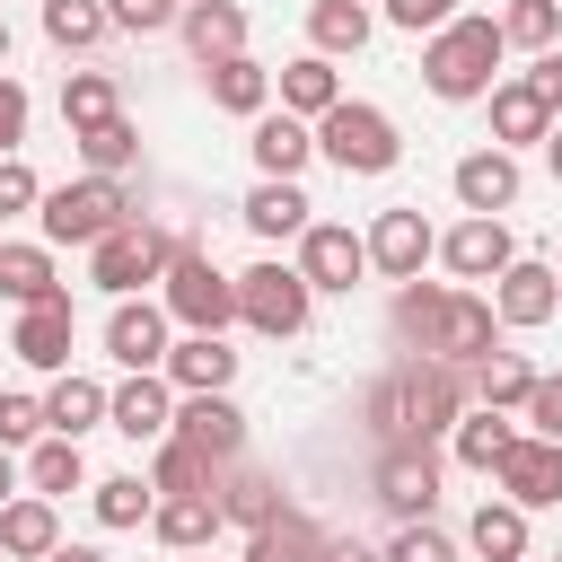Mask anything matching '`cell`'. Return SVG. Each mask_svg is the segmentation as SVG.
<instances>
[{
  "label": "cell",
  "mask_w": 562,
  "mask_h": 562,
  "mask_svg": "<svg viewBox=\"0 0 562 562\" xmlns=\"http://www.w3.org/2000/svg\"><path fill=\"white\" fill-rule=\"evenodd\" d=\"M518 184H527V176H518V149H501V140H483V149H465V158L448 167V193H457L465 211H492V220L518 202Z\"/></svg>",
  "instance_id": "cell-15"
},
{
  "label": "cell",
  "mask_w": 562,
  "mask_h": 562,
  "mask_svg": "<svg viewBox=\"0 0 562 562\" xmlns=\"http://www.w3.org/2000/svg\"><path fill=\"white\" fill-rule=\"evenodd\" d=\"M492 316H501V325H518V334L553 325V316H562V272H553V263H536V255H518V263L492 281Z\"/></svg>",
  "instance_id": "cell-14"
},
{
  "label": "cell",
  "mask_w": 562,
  "mask_h": 562,
  "mask_svg": "<svg viewBox=\"0 0 562 562\" xmlns=\"http://www.w3.org/2000/svg\"><path fill=\"white\" fill-rule=\"evenodd\" d=\"M26 114H35V105H26V88H18L9 70H0V158H9L18 140H26Z\"/></svg>",
  "instance_id": "cell-50"
},
{
  "label": "cell",
  "mask_w": 562,
  "mask_h": 562,
  "mask_svg": "<svg viewBox=\"0 0 562 562\" xmlns=\"http://www.w3.org/2000/svg\"><path fill=\"white\" fill-rule=\"evenodd\" d=\"M237 220H246L263 246H281V237H299V228L316 220V202L299 193V176H255V193L237 202Z\"/></svg>",
  "instance_id": "cell-21"
},
{
  "label": "cell",
  "mask_w": 562,
  "mask_h": 562,
  "mask_svg": "<svg viewBox=\"0 0 562 562\" xmlns=\"http://www.w3.org/2000/svg\"><path fill=\"white\" fill-rule=\"evenodd\" d=\"M492 18H501V44H518V53H553V35H562V0H509Z\"/></svg>",
  "instance_id": "cell-43"
},
{
  "label": "cell",
  "mask_w": 562,
  "mask_h": 562,
  "mask_svg": "<svg viewBox=\"0 0 562 562\" xmlns=\"http://www.w3.org/2000/svg\"><path fill=\"white\" fill-rule=\"evenodd\" d=\"M492 483H501V501H518V509H553L562 501V439H518L501 465H492Z\"/></svg>",
  "instance_id": "cell-17"
},
{
  "label": "cell",
  "mask_w": 562,
  "mask_h": 562,
  "mask_svg": "<svg viewBox=\"0 0 562 562\" xmlns=\"http://www.w3.org/2000/svg\"><path fill=\"white\" fill-rule=\"evenodd\" d=\"M465 544H474L483 562H527V509L492 492V501H483V509L465 518Z\"/></svg>",
  "instance_id": "cell-34"
},
{
  "label": "cell",
  "mask_w": 562,
  "mask_h": 562,
  "mask_svg": "<svg viewBox=\"0 0 562 562\" xmlns=\"http://www.w3.org/2000/svg\"><path fill=\"white\" fill-rule=\"evenodd\" d=\"M88 509H97V527H140L149 509H158V483H140V474H105V483H88Z\"/></svg>",
  "instance_id": "cell-40"
},
{
  "label": "cell",
  "mask_w": 562,
  "mask_h": 562,
  "mask_svg": "<svg viewBox=\"0 0 562 562\" xmlns=\"http://www.w3.org/2000/svg\"><path fill=\"white\" fill-rule=\"evenodd\" d=\"M518 79H527V88H536V97L562 114V53H536V70H518Z\"/></svg>",
  "instance_id": "cell-51"
},
{
  "label": "cell",
  "mask_w": 562,
  "mask_h": 562,
  "mask_svg": "<svg viewBox=\"0 0 562 562\" xmlns=\"http://www.w3.org/2000/svg\"><path fill=\"white\" fill-rule=\"evenodd\" d=\"M439 255V228L404 202V211H378V228H369V272H386V281H422V263Z\"/></svg>",
  "instance_id": "cell-16"
},
{
  "label": "cell",
  "mask_w": 562,
  "mask_h": 562,
  "mask_svg": "<svg viewBox=\"0 0 562 562\" xmlns=\"http://www.w3.org/2000/svg\"><path fill=\"white\" fill-rule=\"evenodd\" d=\"M439 263H448L457 281H501V272L518 263V246H509V220H492V211H465V220L439 237Z\"/></svg>",
  "instance_id": "cell-13"
},
{
  "label": "cell",
  "mask_w": 562,
  "mask_h": 562,
  "mask_svg": "<svg viewBox=\"0 0 562 562\" xmlns=\"http://www.w3.org/2000/svg\"><path fill=\"white\" fill-rule=\"evenodd\" d=\"M176 35H184V53L211 70V61H228V53H246V9L237 0H184V18H176Z\"/></svg>",
  "instance_id": "cell-23"
},
{
  "label": "cell",
  "mask_w": 562,
  "mask_h": 562,
  "mask_svg": "<svg viewBox=\"0 0 562 562\" xmlns=\"http://www.w3.org/2000/svg\"><path fill=\"white\" fill-rule=\"evenodd\" d=\"M553 123H562V114H553V105H544L527 79H492V140H501V149H518V140H544Z\"/></svg>",
  "instance_id": "cell-30"
},
{
  "label": "cell",
  "mask_w": 562,
  "mask_h": 562,
  "mask_svg": "<svg viewBox=\"0 0 562 562\" xmlns=\"http://www.w3.org/2000/svg\"><path fill=\"white\" fill-rule=\"evenodd\" d=\"M123 220H132V184H123V176L44 184V202H35V228H44V246H97V237H114Z\"/></svg>",
  "instance_id": "cell-4"
},
{
  "label": "cell",
  "mask_w": 562,
  "mask_h": 562,
  "mask_svg": "<svg viewBox=\"0 0 562 562\" xmlns=\"http://www.w3.org/2000/svg\"><path fill=\"white\" fill-rule=\"evenodd\" d=\"M316 553H325V527L307 509H281V518H263L246 536V562H316Z\"/></svg>",
  "instance_id": "cell-35"
},
{
  "label": "cell",
  "mask_w": 562,
  "mask_h": 562,
  "mask_svg": "<svg viewBox=\"0 0 562 562\" xmlns=\"http://www.w3.org/2000/svg\"><path fill=\"white\" fill-rule=\"evenodd\" d=\"M501 18H483V9H457L430 44H422V88L439 97V105H465V97H492V70H501Z\"/></svg>",
  "instance_id": "cell-3"
},
{
  "label": "cell",
  "mask_w": 562,
  "mask_h": 562,
  "mask_svg": "<svg viewBox=\"0 0 562 562\" xmlns=\"http://www.w3.org/2000/svg\"><path fill=\"white\" fill-rule=\"evenodd\" d=\"M386 562H457V544H448L430 518H404V527L386 536Z\"/></svg>",
  "instance_id": "cell-45"
},
{
  "label": "cell",
  "mask_w": 562,
  "mask_h": 562,
  "mask_svg": "<svg viewBox=\"0 0 562 562\" xmlns=\"http://www.w3.org/2000/svg\"><path fill=\"white\" fill-rule=\"evenodd\" d=\"M105 395H114V386H97V378H79V369H53V386H44V422H53L61 439H88V430L105 422Z\"/></svg>",
  "instance_id": "cell-31"
},
{
  "label": "cell",
  "mask_w": 562,
  "mask_h": 562,
  "mask_svg": "<svg viewBox=\"0 0 562 562\" xmlns=\"http://www.w3.org/2000/svg\"><path fill=\"white\" fill-rule=\"evenodd\" d=\"M316 562H386V553H378V544H360V536H325V553H316Z\"/></svg>",
  "instance_id": "cell-52"
},
{
  "label": "cell",
  "mask_w": 562,
  "mask_h": 562,
  "mask_svg": "<svg viewBox=\"0 0 562 562\" xmlns=\"http://www.w3.org/2000/svg\"><path fill=\"white\" fill-rule=\"evenodd\" d=\"M70 342H79V316H70V299L18 307V325H9V351H18L26 369H70Z\"/></svg>",
  "instance_id": "cell-19"
},
{
  "label": "cell",
  "mask_w": 562,
  "mask_h": 562,
  "mask_svg": "<svg viewBox=\"0 0 562 562\" xmlns=\"http://www.w3.org/2000/svg\"><path fill=\"white\" fill-rule=\"evenodd\" d=\"M465 386H474V404H492V413H518V404H527V386H536V369H527L518 351H501V342H492V351L465 369Z\"/></svg>",
  "instance_id": "cell-36"
},
{
  "label": "cell",
  "mask_w": 562,
  "mask_h": 562,
  "mask_svg": "<svg viewBox=\"0 0 562 562\" xmlns=\"http://www.w3.org/2000/svg\"><path fill=\"white\" fill-rule=\"evenodd\" d=\"M88 483V457H79V439H61V430H44L35 448H26V492H44V501H61V492H79Z\"/></svg>",
  "instance_id": "cell-37"
},
{
  "label": "cell",
  "mask_w": 562,
  "mask_h": 562,
  "mask_svg": "<svg viewBox=\"0 0 562 562\" xmlns=\"http://www.w3.org/2000/svg\"><path fill=\"white\" fill-rule=\"evenodd\" d=\"M123 114V88L105 79V70H70L61 79V123L70 132H97V123H114Z\"/></svg>",
  "instance_id": "cell-39"
},
{
  "label": "cell",
  "mask_w": 562,
  "mask_h": 562,
  "mask_svg": "<svg viewBox=\"0 0 562 562\" xmlns=\"http://www.w3.org/2000/svg\"><path fill=\"white\" fill-rule=\"evenodd\" d=\"M220 474H228V465H211L184 430H167V439L149 448V483H158V492H220Z\"/></svg>",
  "instance_id": "cell-33"
},
{
  "label": "cell",
  "mask_w": 562,
  "mask_h": 562,
  "mask_svg": "<svg viewBox=\"0 0 562 562\" xmlns=\"http://www.w3.org/2000/svg\"><path fill=\"white\" fill-rule=\"evenodd\" d=\"M105 18H114L123 35H158V26L184 18V0H105Z\"/></svg>",
  "instance_id": "cell-48"
},
{
  "label": "cell",
  "mask_w": 562,
  "mask_h": 562,
  "mask_svg": "<svg viewBox=\"0 0 562 562\" xmlns=\"http://www.w3.org/2000/svg\"><path fill=\"white\" fill-rule=\"evenodd\" d=\"M553 272H562V246H553Z\"/></svg>",
  "instance_id": "cell-57"
},
{
  "label": "cell",
  "mask_w": 562,
  "mask_h": 562,
  "mask_svg": "<svg viewBox=\"0 0 562 562\" xmlns=\"http://www.w3.org/2000/svg\"><path fill=\"white\" fill-rule=\"evenodd\" d=\"M105 35H114L105 0H44V44H61V53H88V44H105Z\"/></svg>",
  "instance_id": "cell-41"
},
{
  "label": "cell",
  "mask_w": 562,
  "mask_h": 562,
  "mask_svg": "<svg viewBox=\"0 0 562 562\" xmlns=\"http://www.w3.org/2000/svg\"><path fill=\"white\" fill-rule=\"evenodd\" d=\"M0 61H9V18H0Z\"/></svg>",
  "instance_id": "cell-56"
},
{
  "label": "cell",
  "mask_w": 562,
  "mask_h": 562,
  "mask_svg": "<svg viewBox=\"0 0 562 562\" xmlns=\"http://www.w3.org/2000/svg\"><path fill=\"white\" fill-rule=\"evenodd\" d=\"M307 316H316V290H307L299 263H272V255H263V263L237 272V325L290 342V334H307Z\"/></svg>",
  "instance_id": "cell-8"
},
{
  "label": "cell",
  "mask_w": 562,
  "mask_h": 562,
  "mask_svg": "<svg viewBox=\"0 0 562 562\" xmlns=\"http://www.w3.org/2000/svg\"><path fill=\"white\" fill-rule=\"evenodd\" d=\"M220 527H228L220 518V492H158V509H149V536L167 553H202Z\"/></svg>",
  "instance_id": "cell-22"
},
{
  "label": "cell",
  "mask_w": 562,
  "mask_h": 562,
  "mask_svg": "<svg viewBox=\"0 0 562 562\" xmlns=\"http://www.w3.org/2000/svg\"><path fill=\"white\" fill-rule=\"evenodd\" d=\"M53 544H61L53 501H44V492H18V501L0 509V562H44Z\"/></svg>",
  "instance_id": "cell-27"
},
{
  "label": "cell",
  "mask_w": 562,
  "mask_h": 562,
  "mask_svg": "<svg viewBox=\"0 0 562 562\" xmlns=\"http://www.w3.org/2000/svg\"><path fill=\"white\" fill-rule=\"evenodd\" d=\"M246 149H255V176H299V167L316 158V123H307V114H290V105H281V114L263 105V114H255V132H246Z\"/></svg>",
  "instance_id": "cell-20"
},
{
  "label": "cell",
  "mask_w": 562,
  "mask_h": 562,
  "mask_svg": "<svg viewBox=\"0 0 562 562\" xmlns=\"http://www.w3.org/2000/svg\"><path fill=\"white\" fill-rule=\"evenodd\" d=\"M395 334L413 342V351H430V360H457V369H474L492 342H501V316H492V299H474V290H448V281H395Z\"/></svg>",
  "instance_id": "cell-2"
},
{
  "label": "cell",
  "mask_w": 562,
  "mask_h": 562,
  "mask_svg": "<svg viewBox=\"0 0 562 562\" xmlns=\"http://www.w3.org/2000/svg\"><path fill=\"white\" fill-rule=\"evenodd\" d=\"M44 562H105V553H97V544H53Z\"/></svg>",
  "instance_id": "cell-54"
},
{
  "label": "cell",
  "mask_w": 562,
  "mask_h": 562,
  "mask_svg": "<svg viewBox=\"0 0 562 562\" xmlns=\"http://www.w3.org/2000/svg\"><path fill=\"white\" fill-rule=\"evenodd\" d=\"M176 430H184L211 465H237V457H246V413L228 404V386H220V395H176Z\"/></svg>",
  "instance_id": "cell-18"
},
{
  "label": "cell",
  "mask_w": 562,
  "mask_h": 562,
  "mask_svg": "<svg viewBox=\"0 0 562 562\" xmlns=\"http://www.w3.org/2000/svg\"><path fill=\"white\" fill-rule=\"evenodd\" d=\"M105 430H123L132 448H158L176 430V378L167 369H123V386L105 395Z\"/></svg>",
  "instance_id": "cell-10"
},
{
  "label": "cell",
  "mask_w": 562,
  "mask_h": 562,
  "mask_svg": "<svg viewBox=\"0 0 562 562\" xmlns=\"http://www.w3.org/2000/svg\"><path fill=\"white\" fill-rule=\"evenodd\" d=\"M70 140H79L88 176H132V167H140V132H132V114H114V123H97V132H70Z\"/></svg>",
  "instance_id": "cell-42"
},
{
  "label": "cell",
  "mask_w": 562,
  "mask_h": 562,
  "mask_svg": "<svg viewBox=\"0 0 562 562\" xmlns=\"http://www.w3.org/2000/svg\"><path fill=\"white\" fill-rule=\"evenodd\" d=\"M465 369L457 360H430V351H413V360H395L378 386H369V404H360V422L386 439V448H404V439H439V430H457V413H465Z\"/></svg>",
  "instance_id": "cell-1"
},
{
  "label": "cell",
  "mask_w": 562,
  "mask_h": 562,
  "mask_svg": "<svg viewBox=\"0 0 562 562\" xmlns=\"http://www.w3.org/2000/svg\"><path fill=\"white\" fill-rule=\"evenodd\" d=\"M202 88H211V105H220V114H246V123L272 105V70H263L255 53H228V61H211V70H202Z\"/></svg>",
  "instance_id": "cell-28"
},
{
  "label": "cell",
  "mask_w": 562,
  "mask_h": 562,
  "mask_svg": "<svg viewBox=\"0 0 562 562\" xmlns=\"http://www.w3.org/2000/svg\"><path fill=\"white\" fill-rule=\"evenodd\" d=\"M167 325H176L167 299H149V290H140V299H114V316H105V351H114V369H167V351H176Z\"/></svg>",
  "instance_id": "cell-12"
},
{
  "label": "cell",
  "mask_w": 562,
  "mask_h": 562,
  "mask_svg": "<svg viewBox=\"0 0 562 562\" xmlns=\"http://www.w3.org/2000/svg\"><path fill=\"white\" fill-rule=\"evenodd\" d=\"M176 562H193V553H176Z\"/></svg>",
  "instance_id": "cell-58"
},
{
  "label": "cell",
  "mask_w": 562,
  "mask_h": 562,
  "mask_svg": "<svg viewBox=\"0 0 562 562\" xmlns=\"http://www.w3.org/2000/svg\"><path fill=\"white\" fill-rule=\"evenodd\" d=\"M281 509H290V501H281V474H263V465H246V457L220 474V518H228V527H246V536H255V527H263V518H281Z\"/></svg>",
  "instance_id": "cell-26"
},
{
  "label": "cell",
  "mask_w": 562,
  "mask_h": 562,
  "mask_svg": "<svg viewBox=\"0 0 562 562\" xmlns=\"http://www.w3.org/2000/svg\"><path fill=\"white\" fill-rule=\"evenodd\" d=\"M53 422H44V395H9L0 386V448H35Z\"/></svg>",
  "instance_id": "cell-44"
},
{
  "label": "cell",
  "mask_w": 562,
  "mask_h": 562,
  "mask_svg": "<svg viewBox=\"0 0 562 562\" xmlns=\"http://www.w3.org/2000/svg\"><path fill=\"white\" fill-rule=\"evenodd\" d=\"M35 202H44V176L9 149V158H0V220H18V211H35Z\"/></svg>",
  "instance_id": "cell-47"
},
{
  "label": "cell",
  "mask_w": 562,
  "mask_h": 562,
  "mask_svg": "<svg viewBox=\"0 0 562 562\" xmlns=\"http://www.w3.org/2000/svg\"><path fill=\"white\" fill-rule=\"evenodd\" d=\"M158 299H167V316H176L184 334H228V325H237V272H220V263L193 255V246H176Z\"/></svg>",
  "instance_id": "cell-7"
},
{
  "label": "cell",
  "mask_w": 562,
  "mask_h": 562,
  "mask_svg": "<svg viewBox=\"0 0 562 562\" xmlns=\"http://www.w3.org/2000/svg\"><path fill=\"white\" fill-rule=\"evenodd\" d=\"M457 18V0H386V26H404V35H439Z\"/></svg>",
  "instance_id": "cell-49"
},
{
  "label": "cell",
  "mask_w": 562,
  "mask_h": 562,
  "mask_svg": "<svg viewBox=\"0 0 562 562\" xmlns=\"http://www.w3.org/2000/svg\"><path fill=\"white\" fill-rule=\"evenodd\" d=\"M167 263H176V237H167L158 220H140V211H132L114 237L88 246V281H97L105 299H140L149 281H167Z\"/></svg>",
  "instance_id": "cell-6"
},
{
  "label": "cell",
  "mask_w": 562,
  "mask_h": 562,
  "mask_svg": "<svg viewBox=\"0 0 562 562\" xmlns=\"http://www.w3.org/2000/svg\"><path fill=\"white\" fill-rule=\"evenodd\" d=\"M18 501V448H0V509Z\"/></svg>",
  "instance_id": "cell-53"
},
{
  "label": "cell",
  "mask_w": 562,
  "mask_h": 562,
  "mask_svg": "<svg viewBox=\"0 0 562 562\" xmlns=\"http://www.w3.org/2000/svg\"><path fill=\"white\" fill-rule=\"evenodd\" d=\"M272 97L290 105V114H325V105H342V79H334V53H299V61H281L272 70Z\"/></svg>",
  "instance_id": "cell-29"
},
{
  "label": "cell",
  "mask_w": 562,
  "mask_h": 562,
  "mask_svg": "<svg viewBox=\"0 0 562 562\" xmlns=\"http://www.w3.org/2000/svg\"><path fill=\"white\" fill-rule=\"evenodd\" d=\"M0 299H9V307L70 299V290H61V272H53V246H9V237H0Z\"/></svg>",
  "instance_id": "cell-32"
},
{
  "label": "cell",
  "mask_w": 562,
  "mask_h": 562,
  "mask_svg": "<svg viewBox=\"0 0 562 562\" xmlns=\"http://www.w3.org/2000/svg\"><path fill=\"white\" fill-rule=\"evenodd\" d=\"M299 272H307V290H316V299H325V290L342 299V290L369 272V237H360V228H342V220H307V228H299Z\"/></svg>",
  "instance_id": "cell-11"
},
{
  "label": "cell",
  "mask_w": 562,
  "mask_h": 562,
  "mask_svg": "<svg viewBox=\"0 0 562 562\" xmlns=\"http://www.w3.org/2000/svg\"><path fill=\"white\" fill-rule=\"evenodd\" d=\"M316 149H325L342 176H386V167L404 158V132H395V114H386V105L342 97V105H325V114H316Z\"/></svg>",
  "instance_id": "cell-5"
},
{
  "label": "cell",
  "mask_w": 562,
  "mask_h": 562,
  "mask_svg": "<svg viewBox=\"0 0 562 562\" xmlns=\"http://www.w3.org/2000/svg\"><path fill=\"white\" fill-rule=\"evenodd\" d=\"M448 439H457V465H465V474H492V465H501V457H509L527 430H518L509 413H492V404H465Z\"/></svg>",
  "instance_id": "cell-25"
},
{
  "label": "cell",
  "mask_w": 562,
  "mask_h": 562,
  "mask_svg": "<svg viewBox=\"0 0 562 562\" xmlns=\"http://www.w3.org/2000/svg\"><path fill=\"white\" fill-rule=\"evenodd\" d=\"M167 378H176V395H220V386L237 378L228 334H184V342L167 351Z\"/></svg>",
  "instance_id": "cell-24"
},
{
  "label": "cell",
  "mask_w": 562,
  "mask_h": 562,
  "mask_svg": "<svg viewBox=\"0 0 562 562\" xmlns=\"http://www.w3.org/2000/svg\"><path fill=\"white\" fill-rule=\"evenodd\" d=\"M369 0H316L307 9V53H360L369 44Z\"/></svg>",
  "instance_id": "cell-38"
},
{
  "label": "cell",
  "mask_w": 562,
  "mask_h": 562,
  "mask_svg": "<svg viewBox=\"0 0 562 562\" xmlns=\"http://www.w3.org/2000/svg\"><path fill=\"white\" fill-rule=\"evenodd\" d=\"M369 492H378V509L404 527V518H430L439 509V457H430V439H404V448H378V465H369Z\"/></svg>",
  "instance_id": "cell-9"
},
{
  "label": "cell",
  "mask_w": 562,
  "mask_h": 562,
  "mask_svg": "<svg viewBox=\"0 0 562 562\" xmlns=\"http://www.w3.org/2000/svg\"><path fill=\"white\" fill-rule=\"evenodd\" d=\"M518 422H527L536 439H562V369H553V378L536 369V386H527V404H518Z\"/></svg>",
  "instance_id": "cell-46"
},
{
  "label": "cell",
  "mask_w": 562,
  "mask_h": 562,
  "mask_svg": "<svg viewBox=\"0 0 562 562\" xmlns=\"http://www.w3.org/2000/svg\"><path fill=\"white\" fill-rule=\"evenodd\" d=\"M544 167H553V184H562V123L544 132Z\"/></svg>",
  "instance_id": "cell-55"
}]
</instances>
